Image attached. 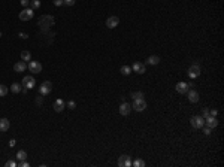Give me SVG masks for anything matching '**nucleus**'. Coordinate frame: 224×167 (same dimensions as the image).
Wrapping results in <instances>:
<instances>
[{
	"instance_id": "nucleus-39",
	"label": "nucleus",
	"mask_w": 224,
	"mask_h": 167,
	"mask_svg": "<svg viewBox=\"0 0 224 167\" xmlns=\"http://www.w3.org/2000/svg\"><path fill=\"white\" fill-rule=\"evenodd\" d=\"M18 36H20V38H21V39H27V38H29V36H27V35H26V33H20V35H18Z\"/></svg>"
},
{
	"instance_id": "nucleus-18",
	"label": "nucleus",
	"mask_w": 224,
	"mask_h": 167,
	"mask_svg": "<svg viewBox=\"0 0 224 167\" xmlns=\"http://www.w3.org/2000/svg\"><path fill=\"white\" fill-rule=\"evenodd\" d=\"M187 94H188V100H190L191 103H197V102H199V93H197V91L191 90V91H187Z\"/></svg>"
},
{
	"instance_id": "nucleus-4",
	"label": "nucleus",
	"mask_w": 224,
	"mask_h": 167,
	"mask_svg": "<svg viewBox=\"0 0 224 167\" xmlns=\"http://www.w3.org/2000/svg\"><path fill=\"white\" fill-rule=\"evenodd\" d=\"M27 69L32 72V73H41L42 72V64L39 63V61H35V60H30V63H29V66H27Z\"/></svg>"
},
{
	"instance_id": "nucleus-7",
	"label": "nucleus",
	"mask_w": 224,
	"mask_h": 167,
	"mask_svg": "<svg viewBox=\"0 0 224 167\" xmlns=\"http://www.w3.org/2000/svg\"><path fill=\"white\" fill-rule=\"evenodd\" d=\"M51 90H52V84H51L49 81H45V82L39 87V94H41V96H48V94L51 93Z\"/></svg>"
},
{
	"instance_id": "nucleus-31",
	"label": "nucleus",
	"mask_w": 224,
	"mask_h": 167,
	"mask_svg": "<svg viewBox=\"0 0 224 167\" xmlns=\"http://www.w3.org/2000/svg\"><path fill=\"white\" fill-rule=\"evenodd\" d=\"M52 3H54L55 6H61V5H64V3H63V0H52Z\"/></svg>"
},
{
	"instance_id": "nucleus-37",
	"label": "nucleus",
	"mask_w": 224,
	"mask_h": 167,
	"mask_svg": "<svg viewBox=\"0 0 224 167\" xmlns=\"http://www.w3.org/2000/svg\"><path fill=\"white\" fill-rule=\"evenodd\" d=\"M42 97H43V96H39V97H38V99H36V103H38V104H39V106H41V104H42Z\"/></svg>"
},
{
	"instance_id": "nucleus-6",
	"label": "nucleus",
	"mask_w": 224,
	"mask_h": 167,
	"mask_svg": "<svg viewBox=\"0 0 224 167\" xmlns=\"http://www.w3.org/2000/svg\"><path fill=\"white\" fill-rule=\"evenodd\" d=\"M132 109H135L136 112H142V110H145V109H147V102H145V99H138V100H135V102H133Z\"/></svg>"
},
{
	"instance_id": "nucleus-35",
	"label": "nucleus",
	"mask_w": 224,
	"mask_h": 167,
	"mask_svg": "<svg viewBox=\"0 0 224 167\" xmlns=\"http://www.w3.org/2000/svg\"><path fill=\"white\" fill-rule=\"evenodd\" d=\"M217 113H218V112H217V109H212V110H209V115H211V116H217Z\"/></svg>"
},
{
	"instance_id": "nucleus-17",
	"label": "nucleus",
	"mask_w": 224,
	"mask_h": 167,
	"mask_svg": "<svg viewBox=\"0 0 224 167\" xmlns=\"http://www.w3.org/2000/svg\"><path fill=\"white\" fill-rule=\"evenodd\" d=\"M27 69V64H26V61H17L15 64H14V70L15 72H18V73H21V72H24Z\"/></svg>"
},
{
	"instance_id": "nucleus-28",
	"label": "nucleus",
	"mask_w": 224,
	"mask_h": 167,
	"mask_svg": "<svg viewBox=\"0 0 224 167\" xmlns=\"http://www.w3.org/2000/svg\"><path fill=\"white\" fill-rule=\"evenodd\" d=\"M63 3H64L66 6H73V5H75V0H63Z\"/></svg>"
},
{
	"instance_id": "nucleus-9",
	"label": "nucleus",
	"mask_w": 224,
	"mask_h": 167,
	"mask_svg": "<svg viewBox=\"0 0 224 167\" xmlns=\"http://www.w3.org/2000/svg\"><path fill=\"white\" fill-rule=\"evenodd\" d=\"M118 24H120V18L118 17H109L106 20V27L108 29H115Z\"/></svg>"
},
{
	"instance_id": "nucleus-26",
	"label": "nucleus",
	"mask_w": 224,
	"mask_h": 167,
	"mask_svg": "<svg viewBox=\"0 0 224 167\" xmlns=\"http://www.w3.org/2000/svg\"><path fill=\"white\" fill-rule=\"evenodd\" d=\"M17 158H18V160H21V161H23V160H26V158H27V152H26V151H18Z\"/></svg>"
},
{
	"instance_id": "nucleus-33",
	"label": "nucleus",
	"mask_w": 224,
	"mask_h": 167,
	"mask_svg": "<svg viewBox=\"0 0 224 167\" xmlns=\"http://www.w3.org/2000/svg\"><path fill=\"white\" fill-rule=\"evenodd\" d=\"M202 128H203V127H202ZM203 133H205V134H211V128H209V127L206 125V127L203 128Z\"/></svg>"
},
{
	"instance_id": "nucleus-34",
	"label": "nucleus",
	"mask_w": 224,
	"mask_h": 167,
	"mask_svg": "<svg viewBox=\"0 0 224 167\" xmlns=\"http://www.w3.org/2000/svg\"><path fill=\"white\" fill-rule=\"evenodd\" d=\"M20 167H30V164H29L27 161H24V160H23V161H21V164H20Z\"/></svg>"
},
{
	"instance_id": "nucleus-16",
	"label": "nucleus",
	"mask_w": 224,
	"mask_h": 167,
	"mask_svg": "<svg viewBox=\"0 0 224 167\" xmlns=\"http://www.w3.org/2000/svg\"><path fill=\"white\" fill-rule=\"evenodd\" d=\"M9 127H11V122H9L8 118H2V119H0V131H2V133L8 131Z\"/></svg>"
},
{
	"instance_id": "nucleus-29",
	"label": "nucleus",
	"mask_w": 224,
	"mask_h": 167,
	"mask_svg": "<svg viewBox=\"0 0 224 167\" xmlns=\"http://www.w3.org/2000/svg\"><path fill=\"white\" fill-rule=\"evenodd\" d=\"M5 166H6V167H15V161H14V160H9V161H6Z\"/></svg>"
},
{
	"instance_id": "nucleus-8",
	"label": "nucleus",
	"mask_w": 224,
	"mask_h": 167,
	"mask_svg": "<svg viewBox=\"0 0 224 167\" xmlns=\"http://www.w3.org/2000/svg\"><path fill=\"white\" fill-rule=\"evenodd\" d=\"M188 76H190L191 79H194V78L200 76V66H199V64H193V66H190V69H188Z\"/></svg>"
},
{
	"instance_id": "nucleus-25",
	"label": "nucleus",
	"mask_w": 224,
	"mask_h": 167,
	"mask_svg": "<svg viewBox=\"0 0 224 167\" xmlns=\"http://www.w3.org/2000/svg\"><path fill=\"white\" fill-rule=\"evenodd\" d=\"M32 9L35 11V9H39L41 8V0H32Z\"/></svg>"
},
{
	"instance_id": "nucleus-27",
	"label": "nucleus",
	"mask_w": 224,
	"mask_h": 167,
	"mask_svg": "<svg viewBox=\"0 0 224 167\" xmlns=\"http://www.w3.org/2000/svg\"><path fill=\"white\" fill-rule=\"evenodd\" d=\"M133 166H135V167H144V166H145V161H144V160H139V158H138V160H135Z\"/></svg>"
},
{
	"instance_id": "nucleus-22",
	"label": "nucleus",
	"mask_w": 224,
	"mask_h": 167,
	"mask_svg": "<svg viewBox=\"0 0 224 167\" xmlns=\"http://www.w3.org/2000/svg\"><path fill=\"white\" fill-rule=\"evenodd\" d=\"M21 60H23V61H30V60H32V54H30L29 51H23V52H21Z\"/></svg>"
},
{
	"instance_id": "nucleus-11",
	"label": "nucleus",
	"mask_w": 224,
	"mask_h": 167,
	"mask_svg": "<svg viewBox=\"0 0 224 167\" xmlns=\"http://www.w3.org/2000/svg\"><path fill=\"white\" fill-rule=\"evenodd\" d=\"M205 124L209 127V128H215L217 125H218V119H217V116H206L205 118Z\"/></svg>"
},
{
	"instance_id": "nucleus-30",
	"label": "nucleus",
	"mask_w": 224,
	"mask_h": 167,
	"mask_svg": "<svg viewBox=\"0 0 224 167\" xmlns=\"http://www.w3.org/2000/svg\"><path fill=\"white\" fill-rule=\"evenodd\" d=\"M20 3L26 8V6H29V5H30V0H20Z\"/></svg>"
},
{
	"instance_id": "nucleus-13",
	"label": "nucleus",
	"mask_w": 224,
	"mask_h": 167,
	"mask_svg": "<svg viewBox=\"0 0 224 167\" xmlns=\"http://www.w3.org/2000/svg\"><path fill=\"white\" fill-rule=\"evenodd\" d=\"M52 107H54V110H55V112H61V110L66 107V103H64V100H63V99H57V100L54 102Z\"/></svg>"
},
{
	"instance_id": "nucleus-2",
	"label": "nucleus",
	"mask_w": 224,
	"mask_h": 167,
	"mask_svg": "<svg viewBox=\"0 0 224 167\" xmlns=\"http://www.w3.org/2000/svg\"><path fill=\"white\" fill-rule=\"evenodd\" d=\"M35 17V11L32 8H24L21 12H20V20L21 21H29Z\"/></svg>"
},
{
	"instance_id": "nucleus-3",
	"label": "nucleus",
	"mask_w": 224,
	"mask_h": 167,
	"mask_svg": "<svg viewBox=\"0 0 224 167\" xmlns=\"http://www.w3.org/2000/svg\"><path fill=\"white\" fill-rule=\"evenodd\" d=\"M190 122H191V127H193V128H202L203 124H205V118H203L202 115H194V116H191Z\"/></svg>"
},
{
	"instance_id": "nucleus-23",
	"label": "nucleus",
	"mask_w": 224,
	"mask_h": 167,
	"mask_svg": "<svg viewBox=\"0 0 224 167\" xmlns=\"http://www.w3.org/2000/svg\"><path fill=\"white\" fill-rule=\"evenodd\" d=\"M8 91H9V88H8L6 85H2V84H0V97H5V96L8 94Z\"/></svg>"
},
{
	"instance_id": "nucleus-19",
	"label": "nucleus",
	"mask_w": 224,
	"mask_h": 167,
	"mask_svg": "<svg viewBox=\"0 0 224 167\" xmlns=\"http://www.w3.org/2000/svg\"><path fill=\"white\" fill-rule=\"evenodd\" d=\"M147 63H148V64H151V66H155V64H158V63H160V57H158V55H151V57H148Z\"/></svg>"
},
{
	"instance_id": "nucleus-38",
	"label": "nucleus",
	"mask_w": 224,
	"mask_h": 167,
	"mask_svg": "<svg viewBox=\"0 0 224 167\" xmlns=\"http://www.w3.org/2000/svg\"><path fill=\"white\" fill-rule=\"evenodd\" d=\"M15 145H17V142H15L14 139H11V140H9V146H11V148H14Z\"/></svg>"
},
{
	"instance_id": "nucleus-20",
	"label": "nucleus",
	"mask_w": 224,
	"mask_h": 167,
	"mask_svg": "<svg viewBox=\"0 0 224 167\" xmlns=\"http://www.w3.org/2000/svg\"><path fill=\"white\" fill-rule=\"evenodd\" d=\"M11 91H12V93H15V94L21 93V91H23V87H21V84H17V82H14V84L11 85Z\"/></svg>"
},
{
	"instance_id": "nucleus-14",
	"label": "nucleus",
	"mask_w": 224,
	"mask_h": 167,
	"mask_svg": "<svg viewBox=\"0 0 224 167\" xmlns=\"http://www.w3.org/2000/svg\"><path fill=\"white\" fill-rule=\"evenodd\" d=\"M188 87H190V84H187V82H178V84H176V91H178L179 94H187Z\"/></svg>"
},
{
	"instance_id": "nucleus-10",
	"label": "nucleus",
	"mask_w": 224,
	"mask_h": 167,
	"mask_svg": "<svg viewBox=\"0 0 224 167\" xmlns=\"http://www.w3.org/2000/svg\"><path fill=\"white\" fill-rule=\"evenodd\" d=\"M132 70H133V72H136V73H139V75H144V73L147 72V69H145L144 63H141V61H136V63L133 64Z\"/></svg>"
},
{
	"instance_id": "nucleus-12",
	"label": "nucleus",
	"mask_w": 224,
	"mask_h": 167,
	"mask_svg": "<svg viewBox=\"0 0 224 167\" xmlns=\"http://www.w3.org/2000/svg\"><path fill=\"white\" fill-rule=\"evenodd\" d=\"M118 166H120V167H130V166H132V160H130V157H129V155H123V157H120V160H118Z\"/></svg>"
},
{
	"instance_id": "nucleus-24",
	"label": "nucleus",
	"mask_w": 224,
	"mask_h": 167,
	"mask_svg": "<svg viewBox=\"0 0 224 167\" xmlns=\"http://www.w3.org/2000/svg\"><path fill=\"white\" fill-rule=\"evenodd\" d=\"M132 99H133V100L144 99V93H142V91H135V93H132Z\"/></svg>"
},
{
	"instance_id": "nucleus-1",
	"label": "nucleus",
	"mask_w": 224,
	"mask_h": 167,
	"mask_svg": "<svg viewBox=\"0 0 224 167\" xmlns=\"http://www.w3.org/2000/svg\"><path fill=\"white\" fill-rule=\"evenodd\" d=\"M54 18L51 17V15H42L41 18H39V26H41V29L43 30V32H48V29L49 27H52L54 26Z\"/></svg>"
},
{
	"instance_id": "nucleus-21",
	"label": "nucleus",
	"mask_w": 224,
	"mask_h": 167,
	"mask_svg": "<svg viewBox=\"0 0 224 167\" xmlns=\"http://www.w3.org/2000/svg\"><path fill=\"white\" fill-rule=\"evenodd\" d=\"M120 72H121V75L129 76V75L132 73V67H130V66H123V67L120 69Z\"/></svg>"
},
{
	"instance_id": "nucleus-15",
	"label": "nucleus",
	"mask_w": 224,
	"mask_h": 167,
	"mask_svg": "<svg viewBox=\"0 0 224 167\" xmlns=\"http://www.w3.org/2000/svg\"><path fill=\"white\" fill-rule=\"evenodd\" d=\"M132 112V104H129V103H126V102H123L121 103V106H120V113L121 115H129Z\"/></svg>"
},
{
	"instance_id": "nucleus-32",
	"label": "nucleus",
	"mask_w": 224,
	"mask_h": 167,
	"mask_svg": "<svg viewBox=\"0 0 224 167\" xmlns=\"http://www.w3.org/2000/svg\"><path fill=\"white\" fill-rule=\"evenodd\" d=\"M75 106H76V103H75L73 100H70V102L67 103V107H70V109H75Z\"/></svg>"
},
{
	"instance_id": "nucleus-36",
	"label": "nucleus",
	"mask_w": 224,
	"mask_h": 167,
	"mask_svg": "<svg viewBox=\"0 0 224 167\" xmlns=\"http://www.w3.org/2000/svg\"><path fill=\"white\" fill-rule=\"evenodd\" d=\"M202 116H203V118L209 116V110H208V109H203V113H202Z\"/></svg>"
},
{
	"instance_id": "nucleus-5",
	"label": "nucleus",
	"mask_w": 224,
	"mask_h": 167,
	"mask_svg": "<svg viewBox=\"0 0 224 167\" xmlns=\"http://www.w3.org/2000/svg\"><path fill=\"white\" fill-rule=\"evenodd\" d=\"M23 85H24V88L32 90V88H35V87H36V81H35V78H33V76L26 75V76L23 78Z\"/></svg>"
}]
</instances>
